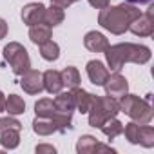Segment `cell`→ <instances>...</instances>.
Wrapping results in <instances>:
<instances>
[{
	"mask_svg": "<svg viewBox=\"0 0 154 154\" xmlns=\"http://www.w3.org/2000/svg\"><path fill=\"white\" fill-rule=\"evenodd\" d=\"M44 13H45V6L40 2H31L27 6L22 8V22L26 26H36V24H44Z\"/></svg>",
	"mask_w": 154,
	"mask_h": 154,
	"instance_id": "9",
	"label": "cell"
},
{
	"mask_svg": "<svg viewBox=\"0 0 154 154\" xmlns=\"http://www.w3.org/2000/svg\"><path fill=\"white\" fill-rule=\"evenodd\" d=\"M118 107L120 112H125L132 122H136L138 125H147L152 120V105L149 103V100H143L136 94H123L118 100Z\"/></svg>",
	"mask_w": 154,
	"mask_h": 154,
	"instance_id": "3",
	"label": "cell"
},
{
	"mask_svg": "<svg viewBox=\"0 0 154 154\" xmlns=\"http://www.w3.org/2000/svg\"><path fill=\"white\" fill-rule=\"evenodd\" d=\"M38 47H40V56H42L44 60L54 62V60L60 58V45H58L56 42L47 40L45 44H42V45H38Z\"/></svg>",
	"mask_w": 154,
	"mask_h": 154,
	"instance_id": "22",
	"label": "cell"
},
{
	"mask_svg": "<svg viewBox=\"0 0 154 154\" xmlns=\"http://www.w3.org/2000/svg\"><path fill=\"white\" fill-rule=\"evenodd\" d=\"M6 62L11 65V71L17 74V76H22L27 69H31V58H29V53L27 49L18 44V42H9L8 45H4V51H2Z\"/></svg>",
	"mask_w": 154,
	"mask_h": 154,
	"instance_id": "5",
	"label": "cell"
},
{
	"mask_svg": "<svg viewBox=\"0 0 154 154\" xmlns=\"http://www.w3.org/2000/svg\"><path fill=\"white\" fill-rule=\"evenodd\" d=\"M36 154H54L56 152V149L53 147V145H47V143H40V145H36Z\"/></svg>",
	"mask_w": 154,
	"mask_h": 154,
	"instance_id": "29",
	"label": "cell"
},
{
	"mask_svg": "<svg viewBox=\"0 0 154 154\" xmlns=\"http://www.w3.org/2000/svg\"><path fill=\"white\" fill-rule=\"evenodd\" d=\"M96 143L98 140L91 134H84L78 138V141H76V152L78 154H93L94 149H96Z\"/></svg>",
	"mask_w": 154,
	"mask_h": 154,
	"instance_id": "21",
	"label": "cell"
},
{
	"mask_svg": "<svg viewBox=\"0 0 154 154\" xmlns=\"http://www.w3.org/2000/svg\"><path fill=\"white\" fill-rule=\"evenodd\" d=\"M84 45L91 53H103L109 45V40L105 38V35H102L98 31H89L84 36Z\"/></svg>",
	"mask_w": 154,
	"mask_h": 154,
	"instance_id": "11",
	"label": "cell"
},
{
	"mask_svg": "<svg viewBox=\"0 0 154 154\" xmlns=\"http://www.w3.org/2000/svg\"><path fill=\"white\" fill-rule=\"evenodd\" d=\"M33 131L38 136H51L53 132H56L54 131V125L51 123L49 118H38V116L33 120Z\"/></svg>",
	"mask_w": 154,
	"mask_h": 154,
	"instance_id": "25",
	"label": "cell"
},
{
	"mask_svg": "<svg viewBox=\"0 0 154 154\" xmlns=\"http://www.w3.org/2000/svg\"><path fill=\"white\" fill-rule=\"evenodd\" d=\"M138 132H140V125L136 122H131L123 127L122 134H125V140L132 145H138Z\"/></svg>",
	"mask_w": 154,
	"mask_h": 154,
	"instance_id": "27",
	"label": "cell"
},
{
	"mask_svg": "<svg viewBox=\"0 0 154 154\" xmlns=\"http://www.w3.org/2000/svg\"><path fill=\"white\" fill-rule=\"evenodd\" d=\"M100 129H102V132H103L109 140H114L116 136L122 134V131H123V123H122L120 120H116V116H114V118H109Z\"/></svg>",
	"mask_w": 154,
	"mask_h": 154,
	"instance_id": "24",
	"label": "cell"
},
{
	"mask_svg": "<svg viewBox=\"0 0 154 154\" xmlns=\"http://www.w3.org/2000/svg\"><path fill=\"white\" fill-rule=\"evenodd\" d=\"M60 76H62L63 87H67V89L80 87V72H78V69H76V67H72V65L65 67V69L60 72Z\"/></svg>",
	"mask_w": 154,
	"mask_h": 154,
	"instance_id": "19",
	"label": "cell"
},
{
	"mask_svg": "<svg viewBox=\"0 0 154 154\" xmlns=\"http://www.w3.org/2000/svg\"><path fill=\"white\" fill-rule=\"evenodd\" d=\"M85 71H87V76L93 85H103L109 76V69L100 60H89L85 65Z\"/></svg>",
	"mask_w": 154,
	"mask_h": 154,
	"instance_id": "10",
	"label": "cell"
},
{
	"mask_svg": "<svg viewBox=\"0 0 154 154\" xmlns=\"http://www.w3.org/2000/svg\"><path fill=\"white\" fill-rule=\"evenodd\" d=\"M89 4L96 9H103V8L111 6V0H89Z\"/></svg>",
	"mask_w": 154,
	"mask_h": 154,
	"instance_id": "31",
	"label": "cell"
},
{
	"mask_svg": "<svg viewBox=\"0 0 154 154\" xmlns=\"http://www.w3.org/2000/svg\"><path fill=\"white\" fill-rule=\"evenodd\" d=\"M9 129H18V131H22V123H20L15 116H11V114L0 118V132L9 131Z\"/></svg>",
	"mask_w": 154,
	"mask_h": 154,
	"instance_id": "28",
	"label": "cell"
},
{
	"mask_svg": "<svg viewBox=\"0 0 154 154\" xmlns=\"http://www.w3.org/2000/svg\"><path fill=\"white\" fill-rule=\"evenodd\" d=\"M63 20H65V13L62 8L53 6V4H51V8H45V13H44V24L45 26H49L53 29V27L60 26Z\"/></svg>",
	"mask_w": 154,
	"mask_h": 154,
	"instance_id": "16",
	"label": "cell"
},
{
	"mask_svg": "<svg viewBox=\"0 0 154 154\" xmlns=\"http://www.w3.org/2000/svg\"><path fill=\"white\" fill-rule=\"evenodd\" d=\"M51 4L62 8V9H67V8L71 6V0H51Z\"/></svg>",
	"mask_w": 154,
	"mask_h": 154,
	"instance_id": "33",
	"label": "cell"
},
{
	"mask_svg": "<svg viewBox=\"0 0 154 154\" xmlns=\"http://www.w3.org/2000/svg\"><path fill=\"white\" fill-rule=\"evenodd\" d=\"M71 93H72V98H74V109H78L82 114H87V111L91 109V103H93L94 94H91L89 91L80 89V87L71 89Z\"/></svg>",
	"mask_w": 154,
	"mask_h": 154,
	"instance_id": "13",
	"label": "cell"
},
{
	"mask_svg": "<svg viewBox=\"0 0 154 154\" xmlns=\"http://www.w3.org/2000/svg\"><path fill=\"white\" fill-rule=\"evenodd\" d=\"M56 111H63V112H74V98L71 91H60L56 94V98L53 100Z\"/></svg>",
	"mask_w": 154,
	"mask_h": 154,
	"instance_id": "18",
	"label": "cell"
},
{
	"mask_svg": "<svg viewBox=\"0 0 154 154\" xmlns=\"http://www.w3.org/2000/svg\"><path fill=\"white\" fill-rule=\"evenodd\" d=\"M103 87H105V94L114 98V100H120L123 94L129 93V82H127L125 76H122L120 72L109 74L105 84H103Z\"/></svg>",
	"mask_w": 154,
	"mask_h": 154,
	"instance_id": "7",
	"label": "cell"
},
{
	"mask_svg": "<svg viewBox=\"0 0 154 154\" xmlns=\"http://www.w3.org/2000/svg\"><path fill=\"white\" fill-rule=\"evenodd\" d=\"M8 36V22L4 18H0V40Z\"/></svg>",
	"mask_w": 154,
	"mask_h": 154,
	"instance_id": "32",
	"label": "cell"
},
{
	"mask_svg": "<svg viewBox=\"0 0 154 154\" xmlns=\"http://www.w3.org/2000/svg\"><path fill=\"white\" fill-rule=\"evenodd\" d=\"M120 112V107H118V100L111 98V96H96L93 98V103H91V109L87 111L89 114V125L94 127V129H100L109 118H114L118 116Z\"/></svg>",
	"mask_w": 154,
	"mask_h": 154,
	"instance_id": "4",
	"label": "cell"
},
{
	"mask_svg": "<svg viewBox=\"0 0 154 154\" xmlns=\"http://www.w3.org/2000/svg\"><path fill=\"white\" fill-rule=\"evenodd\" d=\"M74 2H78V0H71V4H74Z\"/></svg>",
	"mask_w": 154,
	"mask_h": 154,
	"instance_id": "36",
	"label": "cell"
},
{
	"mask_svg": "<svg viewBox=\"0 0 154 154\" xmlns=\"http://www.w3.org/2000/svg\"><path fill=\"white\" fill-rule=\"evenodd\" d=\"M94 152H96V154H98V152H111V154H114L116 150H114L111 145H105V143H100V141H98V143H96V149H94Z\"/></svg>",
	"mask_w": 154,
	"mask_h": 154,
	"instance_id": "30",
	"label": "cell"
},
{
	"mask_svg": "<svg viewBox=\"0 0 154 154\" xmlns=\"http://www.w3.org/2000/svg\"><path fill=\"white\" fill-rule=\"evenodd\" d=\"M53 38V31L49 26L45 24H36V26H31L29 27V40L35 44V45H42L45 44L47 40Z\"/></svg>",
	"mask_w": 154,
	"mask_h": 154,
	"instance_id": "14",
	"label": "cell"
},
{
	"mask_svg": "<svg viewBox=\"0 0 154 154\" xmlns=\"http://www.w3.org/2000/svg\"><path fill=\"white\" fill-rule=\"evenodd\" d=\"M129 31L136 36H152V33H154V8H149L147 13H141L140 17H136L131 22Z\"/></svg>",
	"mask_w": 154,
	"mask_h": 154,
	"instance_id": "6",
	"label": "cell"
},
{
	"mask_svg": "<svg viewBox=\"0 0 154 154\" xmlns=\"http://www.w3.org/2000/svg\"><path fill=\"white\" fill-rule=\"evenodd\" d=\"M0 145L8 150H13L20 145V131L18 129H9L0 132Z\"/></svg>",
	"mask_w": 154,
	"mask_h": 154,
	"instance_id": "20",
	"label": "cell"
},
{
	"mask_svg": "<svg viewBox=\"0 0 154 154\" xmlns=\"http://www.w3.org/2000/svg\"><path fill=\"white\" fill-rule=\"evenodd\" d=\"M20 85L27 94H40L44 91V78L42 72L36 69H27L22 78H20Z\"/></svg>",
	"mask_w": 154,
	"mask_h": 154,
	"instance_id": "8",
	"label": "cell"
},
{
	"mask_svg": "<svg viewBox=\"0 0 154 154\" xmlns=\"http://www.w3.org/2000/svg\"><path fill=\"white\" fill-rule=\"evenodd\" d=\"M103 53H105L107 65L114 72H120L125 63L143 65L152 56V53H150V49L147 45H143V44H132V42H122V44H114V45L109 44Z\"/></svg>",
	"mask_w": 154,
	"mask_h": 154,
	"instance_id": "1",
	"label": "cell"
},
{
	"mask_svg": "<svg viewBox=\"0 0 154 154\" xmlns=\"http://www.w3.org/2000/svg\"><path fill=\"white\" fill-rule=\"evenodd\" d=\"M51 123L54 125L56 132H67L72 129V112H63V111H54V114L49 118Z\"/></svg>",
	"mask_w": 154,
	"mask_h": 154,
	"instance_id": "15",
	"label": "cell"
},
{
	"mask_svg": "<svg viewBox=\"0 0 154 154\" xmlns=\"http://www.w3.org/2000/svg\"><path fill=\"white\" fill-rule=\"evenodd\" d=\"M4 112H8V114H11V116L24 114V112H26V102H24V98L18 96V94H9V96H6V111H4Z\"/></svg>",
	"mask_w": 154,
	"mask_h": 154,
	"instance_id": "17",
	"label": "cell"
},
{
	"mask_svg": "<svg viewBox=\"0 0 154 154\" xmlns=\"http://www.w3.org/2000/svg\"><path fill=\"white\" fill-rule=\"evenodd\" d=\"M56 107H54V102L49 100V98H42L35 103V114L38 118H51L54 114Z\"/></svg>",
	"mask_w": 154,
	"mask_h": 154,
	"instance_id": "23",
	"label": "cell"
},
{
	"mask_svg": "<svg viewBox=\"0 0 154 154\" xmlns=\"http://www.w3.org/2000/svg\"><path fill=\"white\" fill-rule=\"evenodd\" d=\"M42 78H44V89L49 94H58L63 89V82H62V76L58 71L47 69L45 72H42Z\"/></svg>",
	"mask_w": 154,
	"mask_h": 154,
	"instance_id": "12",
	"label": "cell"
},
{
	"mask_svg": "<svg viewBox=\"0 0 154 154\" xmlns=\"http://www.w3.org/2000/svg\"><path fill=\"white\" fill-rule=\"evenodd\" d=\"M138 143L143 145L145 149H152V147H154V129H152L149 123H147V125H140Z\"/></svg>",
	"mask_w": 154,
	"mask_h": 154,
	"instance_id": "26",
	"label": "cell"
},
{
	"mask_svg": "<svg viewBox=\"0 0 154 154\" xmlns=\"http://www.w3.org/2000/svg\"><path fill=\"white\" fill-rule=\"evenodd\" d=\"M6 111V94L0 91V112H4Z\"/></svg>",
	"mask_w": 154,
	"mask_h": 154,
	"instance_id": "34",
	"label": "cell"
},
{
	"mask_svg": "<svg viewBox=\"0 0 154 154\" xmlns=\"http://www.w3.org/2000/svg\"><path fill=\"white\" fill-rule=\"evenodd\" d=\"M140 15H141L140 8H136L134 4H129V2H123L118 6H107V8L100 9L98 24L112 35H123L125 31H129L131 22Z\"/></svg>",
	"mask_w": 154,
	"mask_h": 154,
	"instance_id": "2",
	"label": "cell"
},
{
	"mask_svg": "<svg viewBox=\"0 0 154 154\" xmlns=\"http://www.w3.org/2000/svg\"><path fill=\"white\" fill-rule=\"evenodd\" d=\"M125 2H129V4H150L152 2V0H125Z\"/></svg>",
	"mask_w": 154,
	"mask_h": 154,
	"instance_id": "35",
	"label": "cell"
}]
</instances>
